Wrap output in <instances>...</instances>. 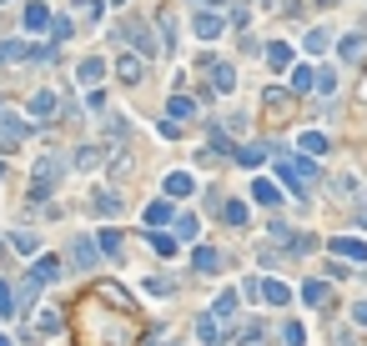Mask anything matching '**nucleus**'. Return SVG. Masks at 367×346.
<instances>
[{
	"label": "nucleus",
	"instance_id": "obj_15",
	"mask_svg": "<svg viewBox=\"0 0 367 346\" xmlns=\"http://www.w3.org/2000/svg\"><path fill=\"white\" fill-rule=\"evenodd\" d=\"M297 151H302L307 161H317V156H327V136H322V131H307V136L297 141Z\"/></svg>",
	"mask_w": 367,
	"mask_h": 346
},
{
	"label": "nucleus",
	"instance_id": "obj_7",
	"mask_svg": "<svg viewBox=\"0 0 367 346\" xmlns=\"http://www.w3.org/2000/svg\"><path fill=\"white\" fill-rule=\"evenodd\" d=\"M101 76H106V61H101V55H86V61L76 66V81H81L86 91H91V86H96Z\"/></svg>",
	"mask_w": 367,
	"mask_h": 346
},
{
	"label": "nucleus",
	"instance_id": "obj_44",
	"mask_svg": "<svg viewBox=\"0 0 367 346\" xmlns=\"http://www.w3.org/2000/svg\"><path fill=\"white\" fill-rule=\"evenodd\" d=\"M196 6H201V11H206V6H212V11H217V6H222V0H196Z\"/></svg>",
	"mask_w": 367,
	"mask_h": 346
},
{
	"label": "nucleus",
	"instance_id": "obj_22",
	"mask_svg": "<svg viewBox=\"0 0 367 346\" xmlns=\"http://www.w3.org/2000/svg\"><path fill=\"white\" fill-rule=\"evenodd\" d=\"M45 30H50V40H71V35H76L71 16H50V25H45Z\"/></svg>",
	"mask_w": 367,
	"mask_h": 346
},
{
	"label": "nucleus",
	"instance_id": "obj_45",
	"mask_svg": "<svg viewBox=\"0 0 367 346\" xmlns=\"http://www.w3.org/2000/svg\"><path fill=\"white\" fill-rule=\"evenodd\" d=\"M357 226H367V206H362V211H357Z\"/></svg>",
	"mask_w": 367,
	"mask_h": 346
},
{
	"label": "nucleus",
	"instance_id": "obj_46",
	"mask_svg": "<svg viewBox=\"0 0 367 346\" xmlns=\"http://www.w3.org/2000/svg\"><path fill=\"white\" fill-rule=\"evenodd\" d=\"M111 6H126V0H111Z\"/></svg>",
	"mask_w": 367,
	"mask_h": 346
},
{
	"label": "nucleus",
	"instance_id": "obj_17",
	"mask_svg": "<svg viewBox=\"0 0 367 346\" xmlns=\"http://www.w3.org/2000/svg\"><path fill=\"white\" fill-rule=\"evenodd\" d=\"M267 66H272V71H287V66H292V45H287V40H272V45H267Z\"/></svg>",
	"mask_w": 367,
	"mask_h": 346
},
{
	"label": "nucleus",
	"instance_id": "obj_24",
	"mask_svg": "<svg viewBox=\"0 0 367 346\" xmlns=\"http://www.w3.org/2000/svg\"><path fill=\"white\" fill-rule=\"evenodd\" d=\"M171 221V201H151L146 206V226H166Z\"/></svg>",
	"mask_w": 367,
	"mask_h": 346
},
{
	"label": "nucleus",
	"instance_id": "obj_40",
	"mask_svg": "<svg viewBox=\"0 0 367 346\" xmlns=\"http://www.w3.org/2000/svg\"><path fill=\"white\" fill-rule=\"evenodd\" d=\"M282 341H287V346H302V341H307V331H302V326H297V321H292V326H287V331H282Z\"/></svg>",
	"mask_w": 367,
	"mask_h": 346
},
{
	"label": "nucleus",
	"instance_id": "obj_9",
	"mask_svg": "<svg viewBox=\"0 0 367 346\" xmlns=\"http://www.w3.org/2000/svg\"><path fill=\"white\" fill-rule=\"evenodd\" d=\"M61 276V256H40L35 266H30V281L35 286H45V281H56Z\"/></svg>",
	"mask_w": 367,
	"mask_h": 346
},
{
	"label": "nucleus",
	"instance_id": "obj_10",
	"mask_svg": "<svg viewBox=\"0 0 367 346\" xmlns=\"http://www.w3.org/2000/svg\"><path fill=\"white\" fill-rule=\"evenodd\" d=\"M116 76H121L126 86H136V81L146 76V61H141V55H121V61H116Z\"/></svg>",
	"mask_w": 367,
	"mask_h": 346
},
{
	"label": "nucleus",
	"instance_id": "obj_31",
	"mask_svg": "<svg viewBox=\"0 0 367 346\" xmlns=\"http://www.w3.org/2000/svg\"><path fill=\"white\" fill-rule=\"evenodd\" d=\"M151 246L162 251V256H176V246H181V241H176V236H166V231H151Z\"/></svg>",
	"mask_w": 367,
	"mask_h": 346
},
{
	"label": "nucleus",
	"instance_id": "obj_19",
	"mask_svg": "<svg viewBox=\"0 0 367 346\" xmlns=\"http://www.w3.org/2000/svg\"><path fill=\"white\" fill-rule=\"evenodd\" d=\"M267 151H272V146H237V151H232V156H237V161H242V166H247V171H256V166H261V161H267Z\"/></svg>",
	"mask_w": 367,
	"mask_h": 346
},
{
	"label": "nucleus",
	"instance_id": "obj_27",
	"mask_svg": "<svg viewBox=\"0 0 367 346\" xmlns=\"http://www.w3.org/2000/svg\"><path fill=\"white\" fill-rule=\"evenodd\" d=\"M237 316V296L227 292V296H217V306H212V321H232Z\"/></svg>",
	"mask_w": 367,
	"mask_h": 346
},
{
	"label": "nucleus",
	"instance_id": "obj_6",
	"mask_svg": "<svg viewBox=\"0 0 367 346\" xmlns=\"http://www.w3.org/2000/svg\"><path fill=\"white\" fill-rule=\"evenodd\" d=\"M191 30H196V35H201V40H217V35H222V30H227V21H222V11H201V16H196V25H191Z\"/></svg>",
	"mask_w": 367,
	"mask_h": 346
},
{
	"label": "nucleus",
	"instance_id": "obj_2",
	"mask_svg": "<svg viewBox=\"0 0 367 346\" xmlns=\"http://www.w3.org/2000/svg\"><path fill=\"white\" fill-rule=\"evenodd\" d=\"M56 181H61V166L50 161V156H40V161H35V176H30V196L45 201L50 191H56Z\"/></svg>",
	"mask_w": 367,
	"mask_h": 346
},
{
	"label": "nucleus",
	"instance_id": "obj_13",
	"mask_svg": "<svg viewBox=\"0 0 367 346\" xmlns=\"http://www.w3.org/2000/svg\"><path fill=\"white\" fill-rule=\"evenodd\" d=\"M56 105H61L56 91H40V96L30 100V115H35V121H50V115H56Z\"/></svg>",
	"mask_w": 367,
	"mask_h": 346
},
{
	"label": "nucleus",
	"instance_id": "obj_39",
	"mask_svg": "<svg viewBox=\"0 0 367 346\" xmlns=\"http://www.w3.org/2000/svg\"><path fill=\"white\" fill-rule=\"evenodd\" d=\"M312 86H317L322 96H332V91H337V76H332V71H322V76H312Z\"/></svg>",
	"mask_w": 367,
	"mask_h": 346
},
{
	"label": "nucleus",
	"instance_id": "obj_23",
	"mask_svg": "<svg viewBox=\"0 0 367 346\" xmlns=\"http://www.w3.org/2000/svg\"><path fill=\"white\" fill-rule=\"evenodd\" d=\"M91 206H96L101 216H111V211H121V196H116V191H96V196H91Z\"/></svg>",
	"mask_w": 367,
	"mask_h": 346
},
{
	"label": "nucleus",
	"instance_id": "obj_42",
	"mask_svg": "<svg viewBox=\"0 0 367 346\" xmlns=\"http://www.w3.org/2000/svg\"><path fill=\"white\" fill-rule=\"evenodd\" d=\"M242 296H247V301H256V296H261V281H252V276H247V281H242Z\"/></svg>",
	"mask_w": 367,
	"mask_h": 346
},
{
	"label": "nucleus",
	"instance_id": "obj_14",
	"mask_svg": "<svg viewBox=\"0 0 367 346\" xmlns=\"http://www.w3.org/2000/svg\"><path fill=\"white\" fill-rule=\"evenodd\" d=\"M332 256H342V261H367V246L352 241V236H337V241H332Z\"/></svg>",
	"mask_w": 367,
	"mask_h": 346
},
{
	"label": "nucleus",
	"instance_id": "obj_5",
	"mask_svg": "<svg viewBox=\"0 0 367 346\" xmlns=\"http://www.w3.org/2000/svg\"><path fill=\"white\" fill-rule=\"evenodd\" d=\"M71 261H76L81 271H96V266H101V251L91 246V236H76V246H71Z\"/></svg>",
	"mask_w": 367,
	"mask_h": 346
},
{
	"label": "nucleus",
	"instance_id": "obj_3",
	"mask_svg": "<svg viewBox=\"0 0 367 346\" xmlns=\"http://www.w3.org/2000/svg\"><path fill=\"white\" fill-rule=\"evenodd\" d=\"M166 201H186L191 191H196V181H191V171H171V176H166Z\"/></svg>",
	"mask_w": 367,
	"mask_h": 346
},
{
	"label": "nucleus",
	"instance_id": "obj_37",
	"mask_svg": "<svg viewBox=\"0 0 367 346\" xmlns=\"http://www.w3.org/2000/svg\"><path fill=\"white\" fill-rule=\"evenodd\" d=\"M176 241H196V216H181L176 221Z\"/></svg>",
	"mask_w": 367,
	"mask_h": 346
},
{
	"label": "nucleus",
	"instance_id": "obj_25",
	"mask_svg": "<svg viewBox=\"0 0 367 346\" xmlns=\"http://www.w3.org/2000/svg\"><path fill=\"white\" fill-rule=\"evenodd\" d=\"M302 301H307V306H322V301H327V281H307V286H302Z\"/></svg>",
	"mask_w": 367,
	"mask_h": 346
},
{
	"label": "nucleus",
	"instance_id": "obj_12",
	"mask_svg": "<svg viewBox=\"0 0 367 346\" xmlns=\"http://www.w3.org/2000/svg\"><path fill=\"white\" fill-rule=\"evenodd\" d=\"M206 76H212V86L227 96V91H237V71L227 66V61H217V66H206Z\"/></svg>",
	"mask_w": 367,
	"mask_h": 346
},
{
	"label": "nucleus",
	"instance_id": "obj_8",
	"mask_svg": "<svg viewBox=\"0 0 367 346\" xmlns=\"http://www.w3.org/2000/svg\"><path fill=\"white\" fill-rule=\"evenodd\" d=\"M252 201H256V206H277V201H282V186L267 181V176H256V181H252Z\"/></svg>",
	"mask_w": 367,
	"mask_h": 346
},
{
	"label": "nucleus",
	"instance_id": "obj_29",
	"mask_svg": "<svg viewBox=\"0 0 367 346\" xmlns=\"http://www.w3.org/2000/svg\"><path fill=\"white\" fill-rule=\"evenodd\" d=\"M362 45H367V35L357 30V35H342V45H337V50H342V61H352V55H362Z\"/></svg>",
	"mask_w": 367,
	"mask_h": 346
},
{
	"label": "nucleus",
	"instance_id": "obj_28",
	"mask_svg": "<svg viewBox=\"0 0 367 346\" xmlns=\"http://www.w3.org/2000/svg\"><path fill=\"white\" fill-rule=\"evenodd\" d=\"M217 261H222V256H217V251H206V246H196V251H191V266H196V271H217Z\"/></svg>",
	"mask_w": 367,
	"mask_h": 346
},
{
	"label": "nucleus",
	"instance_id": "obj_38",
	"mask_svg": "<svg viewBox=\"0 0 367 346\" xmlns=\"http://www.w3.org/2000/svg\"><path fill=\"white\" fill-rule=\"evenodd\" d=\"M327 45H332V40H327V30H307V50H312V55L327 50Z\"/></svg>",
	"mask_w": 367,
	"mask_h": 346
},
{
	"label": "nucleus",
	"instance_id": "obj_20",
	"mask_svg": "<svg viewBox=\"0 0 367 346\" xmlns=\"http://www.w3.org/2000/svg\"><path fill=\"white\" fill-rule=\"evenodd\" d=\"M206 156H232V141L222 126H212V136H206Z\"/></svg>",
	"mask_w": 367,
	"mask_h": 346
},
{
	"label": "nucleus",
	"instance_id": "obj_36",
	"mask_svg": "<svg viewBox=\"0 0 367 346\" xmlns=\"http://www.w3.org/2000/svg\"><path fill=\"white\" fill-rule=\"evenodd\" d=\"M76 16L81 21H101V0H76Z\"/></svg>",
	"mask_w": 367,
	"mask_h": 346
},
{
	"label": "nucleus",
	"instance_id": "obj_32",
	"mask_svg": "<svg viewBox=\"0 0 367 346\" xmlns=\"http://www.w3.org/2000/svg\"><path fill=\"white\" fill-rule=\"evenodd\" d=\"M11 241H16V251H26V256H35V251H40V241H35V231H16Z\"/></svg>",
	"mask_w": 367,
	"mask_h": 346
},
{
	"label": "nucleus",
	"instance_id": "obj_21",
	"mask_svg": "<svg viewBox=\"0 0 367 346\" xmlns=\"http://www.w3.org/2000/svg\"><path fill=\"white\" fill-rule=\"evenodd\" d=\"M196 336H201L206 346H217V341H222V321H212V316H201V321H196Z\"/></svg>",
	"mask_w": 367,
	"mask_h": 346
},
{
	"label": "nucleus",
	"instance_id": "obj_4",
	"mask_svg": "<svg viewBox=\"0 0 367 346\" xmlns=\"http://www.w3.org/2000/svg\"><path fill=\"white\" fill-rule=\"evenodd\" d=\"M26 136H30V126L21 115H0V146H21Z\"/></svg>",
	"mask_w": 367,
	"mask_h": 346
},
{
	"label": "nucleus",
	"instance_id": "obj_18",
	"mask_svg": "<svg viewBox=\"0 0 367 346\" xmlns=\"http://www.w3.org/2000/svg\"><path fill=\"white\" fill-rule=\"evenodd\" d=\"M166 110H171L166 121H176V126H181V121H191V115H196V100H186V96H171V100H166Z\"/></svg>",
	"mask_w": 367,
	"mask_h": 346
},
{
	"label": "nucleus",
	"instance_id": "obj_26",
	"mask_svg": "<svg viewBox=\"0 0 367 346\" xmlns=\"http://www.w3.org/2000/svg\"><path fill=\"white\" fill-rule=\"evenodd\" d=\"M261 296H267L272 306H287V301H292V292H287L282 281H267V286H261Z\"/></svg>",
	"mask_w": 367,
	"mask_h": 346
},
{
	"label": "nucleus",
	"instance_id": "obj_47",
	"mask_svg": "<svg viewBox=\"0 0 367 346\" xmlns=\"http://www.w3.org/2000/svg\"><path fill=\"white\" fill-rule=\"evenodd\" d=\"M0 346H11V341H6V336H0Z\"/></svg>",
	"mask_w": 367,
	"mask_h": 346
},
{
	"label": "nucleus",
	"instance_id": "obj_16",
	"mask_svg": "<svg viewBox=\"0 0 367 346\" xmlns=\"http://www.w3.org/2000/svg\"><path fill=\"white\" fill-rule=\"evenodd\" d=\"M50 25V6H45V0H30V6H26V30H45Z\"/></svg>",
	"mask_w": 367,
	"mask_h": 346
},
{
	"label": "nucleus",
	"instance_id": "obj_11",
	"mask_svg": "<svg viewBox=\"0 0 367 346\" xmlns=\"http://www.w3.org/2000/svg\"><path fill=\"white\" fill-rule=\"evenodd\" d=\"M106 166V146H81L76 151V171H101Z\"/></svg>",
	"mask_w": 367,
	"mask_h": 346
},
{
	"label": "nucleus",
	"instance_id": "obj_33",
	"mask_svg": "<svg viewBox=\"0 0 367 346\" xmlns=\"http://www.w3.org/2000/svg\"><path fill=\"white\" fill-rule=\"evenodd\" d=\"M0 316H6V321H11V316H21V311H16V292H11L6 281H0Z\"/></svg>",
	"mask_w": 367,
	"mask_h": 346
},
{
	"label": "nucleus",
	"instance_id": "obj_43",
	"mask_svg": "<svg viewBox=\"0 0 367 346\" xmlns=\"http://www.w3.org/2000/svg\"><path fill=\"white\" fill-rule=\"evenodd\" d=\"M352 321H357V326H367V301H357V306H352Z\"/></svg>",
	"mask_w": 367,
	"mask_h": 346
},
{
	"label": "nucleus",
	"instance_id": "obj_41",
	"mask_svg": "<svg viewBox=\"0 0 367 346\" xmlns=\"http://www.w3.org/2000/svg\"><path fill=\"white\" fill-rule=\"evenodd\" d=\"M261 100H267V105H287V100H292V96H287V91H282V86H272V91H267V96H261Z\"/></svg>",
	"mask_w": 367,
	"mask_h": 346
},
{
	"label": "nucleus",
	"instance_id": "obj_30",
	"mask_svg": "<svg viewBox=\"0 0 367 346\" xmlns=\"http://www.w3.org/2000/svg\"><path fill=\"white\" fill-rule=\"evenodd\" d=\"M96 251H106V256H121V231H111V226H106V231H101V246H96Z\"/></svg>",
	"mask_w": 367,
	"mask_h": 346
},
{
	"label": "nucleus",
	"instance_id": "obj_1",
	"mask_svg": "<svg viewBox=\"0 0 367 346\" xmlns=\"http://www.w3.org/2000/svg\"><path fill=\"white\" fill-rule=\"evenodd\" d=\"M277 171H282V186H292V196H307L302 186H307L312 176H317V166H312L307 156H287V161H282Z\"/></svg>",
	"mask_w": 367,
	"mask_h": 346
},
{
	"label": "nucleus",
	"instance_id": "obj_49",
	"mask_svg": "<svg viewBox=\"0 0 367 346\" xmlns=\"http://www.w3.org/2000/svg\"><path fill=\"white\" fill-rule=\"evenodd\" d=\"M322 6H332V0H322Z\"/></svg>",
	"mask_w": 367,
	"mask_h": 346
},
{
	"label": "nucleus",
	"instance_id": "obj_34",
	"mask_svg": "<svg viewBox=\"0 0 367 346\" xmlns=\"http://www.w3.org/2000/svg\"><path fill=\"white\" fill-rule=\"evenodd\" d=\"M312 76H317L312 66H292V91H312Z\"/></svg>",
	"mask_w": 367,
	"mask_h": 346
},
{
	"label": "nucleus",
	"instance_id": "obj_35",
	"mask_svg": "<svg viewBox=\"0 0 367 346\" xmlns=\"http://www.w3.org/2000/svg\"><path fill=\"white\" fill-rule=\"evenodd\" d=\"M222 216H227L232 226H247V216H252V211H247L242 201H227V206H222Z\"/></svg>",
	"mask_w": 367,
	"mask_h": 346
},
{
	"label": "nucleus",
	"instance_id": "obj_48",
	"mask_svg": "<svg viewBox=\"0 0 367 346\" xmlns=\"http://www.w3.org/2000/svg\"><path fill=\"white\" fill-rule=\"evenodd\" d=\"M0 176H6V166H0Z\"/></svg>",
	"mask_w": 367,
	"mask_h": 346
}]
</instances>
